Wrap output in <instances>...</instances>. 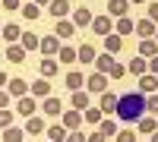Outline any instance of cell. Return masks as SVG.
I'll return each mask as SVG.
<instances>
[{"label": "cell", "mask_w": 158, "mask_h": 142, "mask_svg": "<svg viewBox=\"0 0 158 142\" xmlns=\"http://www.w3.org/2000/svg\"><path fill=\"white\" fill-rule=\"evenodd\" d=\"M146 108H149L146 98H142L139 92H130V95H123L120 101H117V117H120L123 123H130V120H142Z\"/></svg>", "instance_id": "obj_1"}, {"label": "cell", "mask_w": 158, "mask_h": 142, "mask_svg": "<svg viewBox=\"0 0 158 142\" xmlns=\"http://www.w3.org/2000/svg\"><path fill=\"white\" fill-rule=\"evenodd\" d=\"M92 29H95L98 35H108L111 32V19L108 16H95V19H92Z\"/></svg>", "instance_id": "obj_2"}, {"label": "cell", "mask_w": 158, "mask_h": 142, "mask_svg": "<svg viewBox=\"0 0 158 142\" xmlns=\"http://www.w3.org/2000/svg\"><path fill=\"white\" fill-rule=\"evenodd\" d=\"M73 22L79 25V29H82V25H92V13H89L85 6H82V10H76V13H73Z\"/></svg>", "instance_id": "obj_3"}, {"label": "cell", "mask_w": 158, "mask_h": 142, "mask_svg": "<svg viewBox=\"0 0 158 142\" xmlns=\"http://www.w3.org/2000/svg\"><path fill=\"white\" fill-rule=\"evenodd\" d=\"M117 101H120V98H117V95H111V92H108V95H101V111H104V114L117 111Z\"/></svg>", "instance_id": "obj_4"}, {"label": "cell", "mask_w": 158, "mask_h": 142, "mask_svg": "<svg viewBox=\"0 0 158 142\" xmlns=\"http://www.w3.org/2000/svg\"><path fill=\"white\" fill-rule=\"evenodd\" d=\"M67 10H70V6H67V0H54V3H51V16L57 19V16H63Z\"/></svg>", "instance_id": "obj_5"}, {"label": "cell", "mask_w": 158, "mask_h": 142, "mask_svg": "<svg viewBox=\"0 0 158 142\" xmlns=\"http://www.w3.org/2000/svg\"><path fill=\"white\" fill-rule=\"evenodd\" d=\"M38 51H44V54H57V38H41V47Z\"/></svg>", "instance_id": "obj_6"}, {"label": "cell", "mask_w": 158, "mask_h": 142, "mask_svg": "<svg viewBox=\"0 0 158 142\" xmlns=\"http://www.w3.org/2000/svg\"><path fill=\"white\" fill-rule=\"evenodd\" d=\"M79 60H82V63H92V60H95V51H92L89 44H82V47H79V54H76Z\"/></svg>", "instance_id": "obj_7"}, {"label": "cell", "mask_w": 158, "mask_h": 142, "mask_svg": "<svg viewBox=\"0 0 158 142\" xmlns=\"http://www.w3.org/2000/svg\"><path fill=\"white\" fill-rule=\"evenodd\" d=\"M22 44L29 47V51H35V47H41V41H38V38H35L32 32H25V35H22Z\"/></svg>", "instance_id": "obj_8"}, {"label": "cell", "mask_w": 158, "mask_h": 142, "mask_svg": "<svg viewBox=\"0 0 158 142\" xmlns=\"http://www.w3.org/2000/svg\"><path fill=\"white\" fill-rule=\"evenodd\" d=\"M95 63H98V70H101V73H111V70H114V60H111L108 54H104V57H98Z\"/></svg>", "instance_id": "obj_9"}, {"label": "cell", "mask_w": 158, "mask_h": 142, "mask_svg": "<svg viewBox=\"0 0 158 142\" xmlns=\"http://www.w3.org/2000/svg\"><path fill=\"white\" fill-rule=\"evenodd\" d=\"M73 108H76V111H85V108H89V98H85L82 92H76V95H73Z\"/></svg>", "instance_id": "obj_10"}, {"label": "cell", "mask_w": 158, "mask_h": 142, "mask_svg": "<svg viewBox=\"0 0 158 142\" xmlns=\"http://www.w3.org/2000/svg\"><path fill=\"white\" fill-rule=\"evenodd\" d=\"M139 51H142V54H146V57H152L155 51H158V44H155V41H149V38H146V41L139 44Z\"/></svg>", "instance_id": "obj_11"}, {"label": "cell", "mask_w": 158, "mask_h": 142, "mask_svg": "<svg viewBox=\"0 0 158 142\" xmlns=\"http://www.w3.org/2000/svg\"><path fill=\"white\" fill-rule=\"evenodd\" d=\"M44 130V126H41V120H38V117H32L29 123H25V133H41Z\"/></svg>", "instance_id": "obj_12"}, {"label": "cell", "mask_w": 158, "mask_h": 142, "mask_svg": "<svg viewBox=\"0 0 158 142\" xmlns=\"http://www.w3.org/2000/svg\"><path fill=\"white\" fill-rule=\"evenodd\" d=\"M136 32H139V35H142V38H149V35H152V32H155V29H152V22H146V19H142V22H139V25H136Z\"/></svg>", "instance_id": "obj_13"}, {"label": "cell", "mask_w": 158, "mask_h": 142, "mask_svg": "<svg viewBox=\"0 0 158 142\" xmlns=\"http://www.w3.org/2000/svg\"><path fill=\"white\" fill-rule=\"evenodd\" d=\"M19 111H22V114H32V111H35V101H32V98H22V101H19Z\"/></svg>", "instance_id": "obj_14"}, {"label": "cell", "mask_w": 158, "mask_h": 142, "mask_svg": "<svg viewBox=\"0 0 158 142\" xmlns=\"http://www.w3.org/2000/svg\"><path fill=\"white\" fill-rule=\"evenodd\" d=\"M22 16H25V19H38V6H35V3L22 6Z\"/></svg>", "instance_id": "obj_15"}, {"label": "cell", "mask_w": 158, "mask_h": 142, "mask_svg": "<svg viewBox=\"0 0 158 142\" xmlns=\"http://www.w3.org/2000/svg\"><path fill=\"white\" fill-rule=\"evenodd\" d=\"M3 139H6V142H19V139H22V133H19V130H13V126H10V130L3 133Z\"/></svg>", "instance_id": "obj_16"}, {"label": "cell", "mask_w": 158, "mask_h": 142, "mask_svg": "<svg viewBox=\"0 0 158 142\" xmlns=\"http://www.w3.org/2000/svg\"><path fill=\"white\" fill-rule=\"evenodd\" d=\"M155 85H158L155 76H142V92H149V88H155Z\"/></svg>", "instance_id": "obj_17"}, {"label": "cell", "mask_w": 158, "mask_h": 142, "mask_svg": "<svg viewBox=\"0 0 158 142\" xmlns=\"http://www.w3.org/2000/svg\"><path fill=\"white\" fill-rule=\"evenodd\" d=\"M123 10H127V0H111V13H117V16H120Z\"/></svg>", "instance_id": "obj_18"}, {"label": "cell", "mask_w": 158, "mask_h": 142, "mask_svg": "<svg viewBox=\"0 0 158 142\" xmlns=\"http://www.w3.org/2000/svg\"><path fill=\"white\" fill-rule=\"evenodd\" d=\"M10 123H13V114H10V111H0V126L10 130Z\"/></svg>", "instance_id": "obj_19"}, {"label": "cell", "mask_w": 158, "mask_h": 142, "mask_svg": "<svg viewBox=\"0 0 158 142\" xmlns=\"http://www.w3.org/2000/svg\"><path fill=\"white\" fill-rule=\"evenodd\" d=\"M41 73H44V76H54V73H57L54 60H44V63H41Z\"/></svg>", "instance_id": "obj_20"}, {"label": "cell", "mask_w": 158, "mask_h": 142, "mask_svg": "<svg viewBox=\"0 0 158 142\" xmlns=\"http://www.w3.org/2000/svg\"><path fill=\"white\" fill-rule=\"evenodd\" d=\"M44 111H48V114H60V101H57V98H51L48 104H44Z\"/></svg>", "instance_id": "obj_21"}, {"label": "cell", "mask_w": 158, "mask_h": 142, "mask_svg": "<svg viewBox=\"0 0 158 142\" xmlns=\"http://www.w3.org/2000/svg\"><path fill=\"white\" fill-rule=\"evenodd\" d=\"M79 82H82V76H79V73H70V76H67V85H70V88H79Z\"/></svg>", "instance_id": "obj_22"}, {"label": "cell", "mask_w": 158, "mask_h": 142, "mask_svg": "<svg viewBox=\"0 0 158 142\" xmlns=\"http://www.w3.org/2000/svg\"><path fill=\"white\" fill-rule=\"evenodd\" d=\"M48 136L54 139V142H63V130H60V126H51V130H48Z\"/></svg>", "instance_id": "obj_23"}, {"label": "cell", "mask_w": 158, "mask_h": 142, "mask_svg": "<svg viewBox=\"0 0 158 142\" xmlns=\"http://www.w3.org/2000/svg\"><path fill=\"white\" fill-rule=\"evenodd\" d=\"M6 57H10L13 63H19V60H22V51H19V47H10V51H6Z\"/></svg>", "instance_id": "obj_24"}, {"label": "cell", "mask_w": 158, "mask_h": 142, "mask_svg": "<svg viewBox=\"0 0 158 142\" xmlns=\"http://www.w3.org/2000/svg\"><path fill=\"white\" fill-rule=\"evenodd\" d=\"M57 35H73V25L70 22H57Z\"/></svg>", "instance_id": "obj_25"}, {"label": "cell", "mask_w": 158, "mask_h": 142, "mask_svg": "<svg viewBox=\"0 0 158 142\" xmlns=\"http://www.w3.org/2000/svg\"><path fill=\"white\" fill-rule=\"evenodd\" d=\"M92 88H95V92H98V88H104V76L98 73V76H92V82H89Z\"/></svg>", "instance_id": "obj_26"}, {"label": "cell", "mask_w": 158, "mask_h": 142, "mask_svg": "<svg viewBox=\"0 0 158 142\" xmlns=\"http://www.w3.org/2000/svg\"><path fill=\"white\" fill-rule=\"evenodd\" d=\"M32 92H35V95H48V82H35Z\"/></svg>", "instance_id": "obj_27"}, {"label": "cell", "mask_w": 158, "mask_h": 142, "mask_svg": "<svg viewBox=\"0 0 158 142\" xmlns=\"http://www.w3.org/2000/svg\"><path fill=\"white\" fill-rule=\"evenodd\" d=\"M101 133H104V136H111V133H117V123H111V120H108V123H101Z\"/></svg>", "instance_id": "obj_28"}, {"label": "cell", "mask_w": 158, "mask_h": 142, "mask_svg": "<svg viewBox=\"0 0 158 142\" xmlns=\"http://www.w3.org/2000/svg\"><path fill=\"white\" fill-rule=\"evenodd\" d=\"M117 29L127 35V32H133V22H130V19H120V25H117Z\"/></svg>", "instance_id": "obj_29"}, {"label": "cell", "mask_w": 158, "mask_h": 142, "mask_svg": "<svg viewBox=\"0 0 158 142\" xmlns=\"http://www.w3.org/2000/svg\"><path fill=\"white\" fill-rule=\"evenodd\" d=\"M108 51L114 54V51H120V38H108Z\"/></svg>", "instance_id": "obj_30"}, {"label": "cell", "mask_w": 158, "mask_h": 142, "mask_svg": "<svg viewBox=\"0 0 158 142\" xmlns=\"http://www.w3.org/2000/svg\"><path fill=\"white\" fill-rule=\"evenodd\" d=\"M10 92H13V95H22V92H25V85H22V82L16 79V82H13V85H10Z\"/></svg>", "instance_id": "obj_31"}, {"label": "cell", "mask_w": 158, "mask_h": 142, "mask_svg": "<svg viewBox=\"0 0 158 142\" xmlns=\"http://www.w3.org/2000/svg\"><path fill=\"white\" fill-rule=\"evenodd\" d=\"M139 130H142V133H152L155 123H152V120H139Z\"/></svg>", "instance_id": "obj_32"}, {"label": "cell", "mask_w": 158, "mask_h": 142, "mask_svg": "<svg viewBox=\"0 0 158 142\" xmlns=\"http://www.w3.org/2000/svg\"><path fill=\"white\" fill-rule=\"evenodd\" d=\"M67 126H79V114H76V111L67 114Z\"/></svg>", "instance_id": "obj_33"}, {"label": "cell", "mask_w": 158, "mask_h": 142, "mask_svg": "<svg viewBox=\"0 0 158 142\" xmlns=\"http://www.w3.org/2000/svg\"><path fill=\"white\" fill-rule=\"evenodd\" d=\"M130 70H133V73H142V70H146V63H142V60H133V63H130Z\"/></svg>", "instance_id": "obj_34"}, {"label": "cell", "mask_w": 158, "mask_h": 142, "mask_svg": "<svg viewBox=\"0 0 158 142\" xmlns=\"http://www.w3.org/2000/svg\"><path fill=\"white\" fill-rule=\"evenodd\" d=\"M111 76H114V79H120V76H127V73H123V67H120V63H114V70H111Z\"/></svg>", "instance_id": "obj_35"}, {"label": "cell", "mask_w": 158, "mask_h": 142, "mask_svg": "<svg viewBox=\"0 0 158 142\" xmlns=\"http://www.w3.org/2000/svg\"><path fill=\"white\" fill-rule=\"evenodd\" d=\"M6 38H19V29H16V25H6Z\"/></svg>", "instance_id": "obj_36"}, {"label": "cell", "mask_w": 158, "mask_h": 142, "mask_svg": "<svg viewBox=\"0 0 158 142\" xmlns=\"http://www.w3.org/2000/svg\"><path fill=\"white\" fill-rule=\"evenodd\" d=\"M60 60H67V63H70V60H76V54H73V51H60Z\"/></svg>", "instance_id": "obj_37"}, {"label": "cell", "mask_w": 158, "mask_h": 142, "mask_svg": "<svg viewBox=\"0 0 158 142\" xmlns=\"http://www.w3.org/2000/svg\"><path fill=\"white\" fill-rule=\"evenodd\" d=\"M3 6H6V10H16V6H19V0H3Z\"/></svg>", "instance_id": "obj_38"}, {"label": "cell", "mask_w": 158, "mask_h": 142, "mask_svg": "<svg viewBox=\"0 0 158 142\" xmlns=\"http://www.w3.org/2000/svg\"><path fill=\"white\" fill-rule=\"evenodd\" d=\"M133 139H136L133 133H120V142H133Z\"/></svg>", "instance_id": "obj_39"}, {"label": "cell", "mask_w": 158, "mask_h": 142, "mask_svg": "<svg viewBox=\"0 0 158 142\" xmlns=\"http://www.w3.org/2000/svg\"><path fill=\"white\" fill-rule=\"evenodd\" d=\"M149 16H152V19H158V3H152V6H149Z\"/></svg>", "instance_id": "obj_40"}, {"label": "cell", "mask_w": 158, "mask_h": 142, "mask_svg": "<svg viewBox=\"0 0 158 142\" xmlns=\"http://www.w3.org/2000/svg\"><path fill=\"white\" fill-rule=\"evenodd\" d=\"M89 142H104V133H95V136H92Z\"/></svg>", "instance_id": "obj_41"}, {"label": "cell", "mask_w": 158, "mask_h": 142, "mask_svg": "<svg viewBox=\"0 0 158 142\" xmlns=\"http://www.w3.org/2000/svg\"><path fill=\"white\" fill-rule=\"evenodd\" d=\"M70 142H85V139L79 136V133H73V136H70Z\"/></svg>", "instance_id": "obj_42"}, {"label": "cell", "mask_w": 158, "mask_h": 142, "mask_svg": "<svg viewBox=\"0 0 158 142\" xmlns=\"http://www.w3.org/2000/svg\"><path fill=\"white\" fill-rule=\"evenodd\" d=\"M149 67H152V73H158V57H155V60L149 63Z\"/></svg>", "instance_id": "obj_43"}, {"label": "cell", "mask_w": 158, "mask_h": 142, "mask_svg": "<svg viewBox=\"0 0 158 142\" xmlns=\"http://www.w3.org/2000/svg\"><path fill=\"white\" fill-rule=\"evenodd\" d=\"M3 104H6V95H3V92H0V108H3Z\"/></svg>", "instance_id": "obj_44"}, {"label": "cell", "mask_w": 158, "mask_h": 142, "mask_svg": "<svg viewBox=\"0 0 158 142\" xmlns=\"http://www.w3.org/2000/svg\"><path fill=\"white\" fill-rule=\"evenodd\" d=\"M152 142H158V133H152Z\"/></svg>", "instance_id": "obj_45"}, {"label": "cell", "mask_w": 158, "mask_h": 142, "mask_svg": "<svg viewBox=\"0 0 158 142\" xmlns=\"http://www.w3.org/2000/svg\"><path fill=\"white\" fill-rule=\"evenodd\" d=\"M38 3H51V0H38Z\"/></svg>", "instance_id": "obj_46"}, {"label": "cell", "mask_w": 158, "mask_h": 142, "mask_svg": "<svg viewBox=\"0 0 158 142\" xmlns=\"http://www.w3.org/2000/svg\"><path fill=\"white\" fill-rule=\"evenodd\" d=\"M133 3H142V0H133Z\"/></svg>", "instance_id": "obj_47"}]
</instances>
